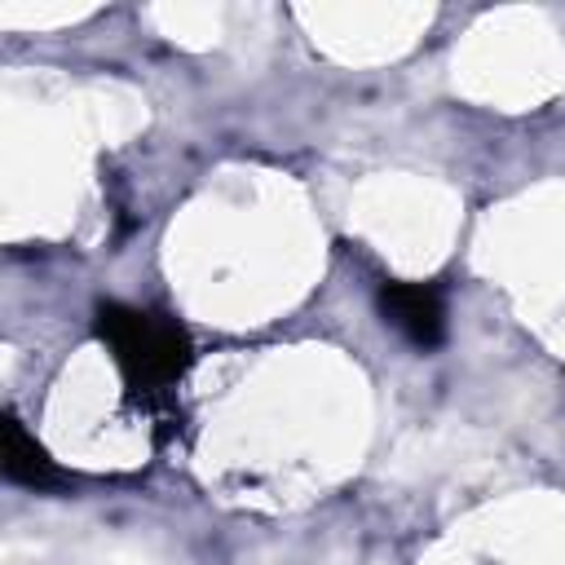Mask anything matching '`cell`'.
<instances>
[{
    "label": "cell",
    "mask_w": 565,
    "mask_h": 565,
    "mask_svg": "<svg viewBox=\"0 0 565 565\" xmlns=\"http://www.w3.org/2000/svg\"><path fill=\"white\" fill-rule=\"evenodd\" d=\"M4 477L26 490H53L66 481L57 472V463L49 459V450L22 428L18 415H4Z\"/></svg>",
    "instance_id": "cell-3"
},
{
    "label": "cell",
    "mask_w": 565,
    "mask_h": 565,
    "mask_svg": "<svg viewBox=\"0 0 565 565\" xmlns=\"http://www.w3.org/2000/svg\"><path fill=\"white\" fill-rule=\"evenodd\" d=\"M380 318L415 349H437L446 340V305L441 291L428 282H384Z\"/></svg>",
    "instance_id": "cell-2"
},
{
    "label": "cell",
    "mask_w": 565,
    "mask_h": 565,
    "mask_svg": "<svg viewBox=\"0 0 565 565\" xmlns=\"http://www.w3.org/2000/svg\"><path fill=\"white\" fill-rule=\"evenodd\" d=\"M97 335L110 349L124 384L141 397L168 393L190 366V335L163 313H146V309H128V305H102L97 309Z\"/></svg>",
    "instance_id": "cell-1"
}]
</instances>
